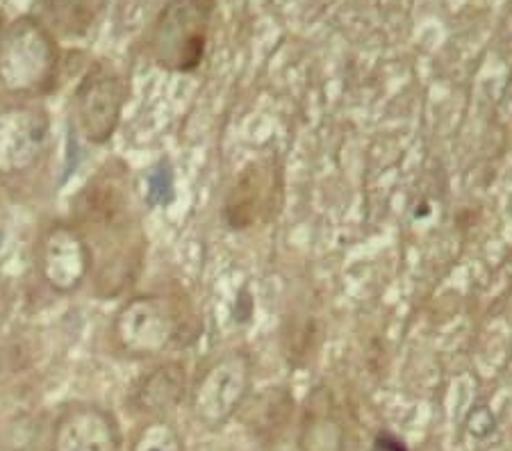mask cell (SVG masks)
<instances>
[{
    "label": "cell",
    "instance_id": "1",
    "mask_svg": "<svg viewBox=\"0 0 512 451\" xmlns=\"http://www.w3.org/2000/svg\"><path fill=\"white\" fill-rule=\"evenodd\" d=\"M71 221L92 249V285L98 299H117L139 278L146 235L132 194L128 169L107 162L73 201Z\"/></svg>",
    "mask_w": 512,
    "mask_h": 451
},
{
    "label": "cell",
    "instance_id": "2",
    "mask_svg": "<svg viewBox=\"0 0 512 451\" xmlns=\"http://www.w3.org/2000/svg\"><path fill=\"white\" fill-rule=\"evenodd\" d=\"M62 51L44 19L23 14L0 30V89L37 101L55 89Z\"/></svg>",
    "mask_w": 512,
    "mask_h": 451
},
{
    "label": "cell",
    "instance_id": "3",
    "mask_svg": "<svg viewBox=\"0 0 512 451\" xmlns=\"http://www.w3.org/2000/svg\"><path fill=\"white\" fill-rule=\"evenodd\" d=\"M217 0H169L146 30L144 51L155 67L192 73L203 64Z\"/></svg>",
    "mask_w": 512,
    "mask_h": 451
},
{
    "label": "cell",
    "instance_id": "4",
    "mask_svg": "<svg viewBox=\"0 0 512 451\" xmlns=\"http://www.w3.org/2000/svg\"><path fill=\"white\" fill-rule=\"evenodd\" d=\"M183 299L139 294L126 299L112 319V344L128 358H155L183 340L189 328Z\"/></svg>",
    "mask_w": 512,
    "mask_h": 451
},
{
    "label": "cell",
    "instance_id": "5",
    "mask_svg": "<svg viewBox=\"0 0 512 451\" xmlns=\"http://www.w3.org/2000/svg\"><path fill=\"white\" fill-rule=\"evenodd\" d=\"M51 142V114L39 101L14 98L0 105V180L28 178L41 167Z\"/></svg>",
    "mask_w": 512,
    "mask_h": 451
},
{
    "label": "cell",
    "instance_id": "6",
    "mask_svg": "<svg viewBox=\"0 0 512 451\" xmlns=\"http://www.w3.org/2000/svg\"><path fill=\"white\" fill-rule=\"evenodd\" d=\"M128 101V85L110 60L89 64L73 94L80 135L89 144L103 146L117 133L123 108Z\"/></svg>",
    "mask_w": 512,
    "mask_h": 451
},
{
    "label": "cell",
    "instance_id": "7",
    "mask_svg": "<svg viewBox=\"0 0 512 451\" xmlns=\"http://www.w3.org/2000/svg\"><path fill=\"white\" fill-rule=\"evenodd\" d=\"M37 274L57 297H71L92 281V249L71 219H57L44 226L35 249Z\"/></svg>",
    "mask_w": 512,
    "mask_h": 451
},
{
    "label": "cell",
    "instance_id": "8",
    "mask_svg": "<svg viewBox=\"0 0 512 451\" xmlns=\"http://www.w3.org/2000/svg\"><path fill=\"white\" fill-rule=\"evenodd\" d=\"M251 390V363L239 351L221 356L205 369L194 390L189 408L194 420L208 431H219L244 406Z\"/></svg>",
    "mask_w": 512,
    "mask_h": 451
},
{
    "label": "cell",
    "instance_id": "9",
    "mask_svg": "<svg viewBox=\"0 0 512 451\" xmlns=\"http://www.w3.org/2000/svg\"><path fill=\"white\" fill-rule=\"evenodd\" d=\"M283 196V169L274 158L253 160L239 171L224 201V224L246 231L276 215Z\"/></svg>",
    "mask_w": 512,
    "mask_h": 451
},
{
    "label": "cell",
    "instance_id": "10",
    "mask_svg": "<svg viewBox=\"0 0 512 451\" xmlns=\"http://www.w3.org/2000/svg\"><path fill=\"white\" fill-rule=\"evenodd\" d=\"M121 445L117 417L89 401L66 406L53 424L51 451H121Z\"/></svg>",
    "mask_w": 512,
    "mask_h": 451
},
{
    "label": "cell",
    "instance_id": "11",
    "mask_svg": "<svg viewBox=\"0 0 512 451\" xmlns=\"http://www.w3.org/2000/svg\"><path fill=\"white\" fill-rule=\"evenodd\" d=\"M187 395L185 365L178 360H167L139 379L132 390V406L148 417H164Z\"/></svg>",
    "mask_w": 512,
    "mask_h": 451
},
{
    "label": "cell",
    "instance_id": "12",
    "mask_svg": "<svg viewBox=\"0 0 512 451\" xmlns=\"http://www.w3.org/2000/svg\"><path fill=\"white\" fill-rule=\"evenodd\" d=\"M48 16L46 26L66 37H80L94 26L105 0H41Z\"/></svg>",
    "mask_w": 512,
    "mask_h": 451
},
{
    "label": "cell",
    "instance_id": "13",
    "mask_svg": "<svg viewBox=\"0 0 512 451\" xmlns=\"http://www.w3.org/2000/svg\"><path fill=\"white\" fill-rule=\"evenodd\" d=\"M128 451H185V445L167 417H151L135 431Z\"/></svg>",
    "mask_w": 512,
    "mask_h": 451
}]
</instances>
